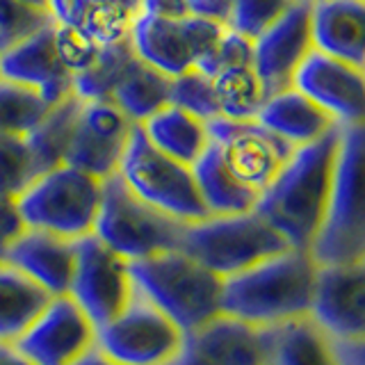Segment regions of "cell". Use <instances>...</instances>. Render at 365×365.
<instances>
[{
	"mask_svg": "<svg viewBox=\"0 0 365 365\" xmlns=\"http://www.w3.org/2000/svg\"><path fill=\"white\" fill-rule=\"evenodd\" d=\"M340 128L342 125L311 144L297 146L262 190L254 208L292 249H311L324 220L336 174Z\"/></svg>",
	"mask_w": 365,
	"mask_h": 365,
	"instance_id": "1",
	"label": "cell"
},
{
	"mask_svg": "<svg viewBox=\"0 0 365 365\" xmlns=\"http://www.w3.org/2000/svg\"><path fill=\"white\" fill-rule=\"evenodd\" d=\"M317 262L308 251L283 249L222 281V313L260 329L308 319Z\"/></svg>",
	"mask_w": 365,
	"mask_h": 365,
	"instance_id": "2",
	"label": "cell"
},
{
	"mask_svg": "<svg viewBox=\"0 0 365 365\" xmlns=\"http://www.w3.org/2000/svg\"><path fill=\"white\" fill-rule=\"evenodd\" d=\"M363 125H342L324 220L308 254L317 265L365 262V194H363Z\"/></svg>",
	"mask_w": 365,
	"mask_h": 365,
	"instance_id": "3",
	"label": "cell"
},
{
	"mask_svg": "<svg viewBox=\"0 0 365 365\" xmlns=\"http://www.w3.org/2000/svg\"><path fill=\"white\" fill-rule=\"evenodd\" d=\"M130 277L182 334L222 313V279L180 249L130 262Z\"/></svg>",
	"mask_w": 365,
	"mask_h": 365,
	"instance_id": "4",
	"label": "cell"
},
{
	"mask_svg": "<svg viewBox=\"0 0 365 365\" xmlns=\"http://www.w3.org/2000/svg\"><path fill=\"white\" fill-rule=\"evenodd\" d=\"M101 197V178L71 165H60L30 182L16 199V210L26 228L78 242L94 233Z\"/></svg>",
	"mask_w": 365,
	"mask_h": 365,
	"instance_id": "5",
	"label": "cell"
},
{
	"mask_svg": "<svg viewBox=\"0 0 365 365\" xmlns=\"http://www.w3.org/2000/svg\"><path fill=\"white\" fill-rule=\"evenodd\" d=\"M178 249L224 281L288 249V242L256 210H249L185 224Z\"/></svg>",
	"mask_w": 365,
	"mask_h": 365,
	"instance_id": "6",
	"label": "cell"
},
{
	"mask_svg": "<svg viewBox=\"0 0 365 365\" xmlns=\"http://www.w3.org/2000/svg\"><path fill=\"white\" fill-rule=\"evenodd\" d=\"M182 228L185 224L135 197L117 174L103 180L101 208L91 235L123 260L137 262L178 249Z\"/></svg>",
	"mask_w": 365,
	"mask_h": 365,
	"instance_id": "7",
	"label": "cell"
},
{
	"mask_svg": "<svg viewBox=\"0 0 365 365\" xmlns=\"http://www.w3.org/2000/svg\"><path fill=\"white\" fill-rule=\"evenodd\" d=\"M117 176L135 197L180 224L208 217L192 167L158 151L144 137L140 125L133 128Z\"/></svg>",
	"mask_w": 365,
	"mask_h": 365,
	"instance_id": "8",
	"label": "cell"
},
{
	"mask_svg": "<svg viewBox=\"0 0 365 365\" xmlns=\"http://www.w3.org/2000/svg\"><path fill=\"white\" fill-rule=\"evenodd\" d=\"M185 334L140 292L96 329V349L121 365H176Z\"/></svg>",
	"mask_w": 365,
	"mask_h": 365,
	"instance_id": "9",
	"label": "cell"
},
{
	"mask_svg": "<svg viewBox=\"0 0 365 365\" xmlns=\"http://www.w3.org/2000/svg\"><path fill=\"white\" fill-rule=\"evenodd\" d=\"M135 292L128 260L114 254L94 235L78 240L68 297L83 308L96 329L119 315Z\"/></svg>",
	"mask_w": 365,
	"mask_h": 365,
	"instance_id": "10",
	"label": "cell"
},
{
	"mask_svg": "<svg viewBox=\"0 0 365 365\" xmlns=\"http://www.w3.org/2000/svg\"><path fill=\"white\" fill-rule=\"evenodd\" d=\"M224 28L197 16H144L133 23L130 43L140 60L169 78L187 73L212 48Z\"/></svg>",
	"mask_w": 365,
	"mask_h": 365,
	"instance_id": "11",
	"label": "cell"
},
{
	"mask_svg": "<svg viewBox=\"0 0 365 365\" xmlns=\"http://www.w3.org/2000/svg\"><path fill=\"white\" fill-rule=\"evenodd\" d=\"M208 133L210 146L224 167L256 194H262L294 151V146L262 128L256 119L233 121L217 117L208 121Z\"/></svg>",
	"mask_w": 365,
	"mask_h": 365,
	"instance_id": "12",
	"label": "cell"
},
{
	"mask_svg": "<svg viewBox=\"0 0 365 365\" xmlns=\"http://www.w3.org/2000/svg\"><path fill=\"white\" fill-rule=\"evenodd\" d=\"M14 345L34 365H73L96 349V324L68 294L51 297Z\"/></svg>",
	"mask_w": 365,
	"mask_h": 365,
	"instance_id": "13",
	"label": "cell"
},
{
	"mask_svg": "<svg viewBox=\"0 0 365 365\" xmlns=\"http://www.w3.org/2000/svg\"><path fill=\"white\" fill-rule=\"evenodd\" d=\"M274 329L220 313L182 338L176 365H272Z\"/></svg>",
	"mask_w": 365,
	"mask_h": 365,
	"instance_id": "14",
	"label": "cell"
},
{
	"mask_svg": "<svg viewBox=\"0 0 365 365\" xmlns=\"http://www.w3.org/2000/svg\"><path fill=\"white\" fill-rule=\"evenodd\" d=\"M135 125L112 101H83L64 165L101 180L114 176Z\"/></svg>",
	"mask_w": 365,
	"mask_h": 365,
	"instance_id": "15",
	"label": "cell"
},
{
	"mask_svg": "<svg viewBox=\"0 0 365 365\" xmlns=\"http://www.w3.org/2000/svg\"><path fill=\"white\" fill-rule=\"evenodd\" d=\"M308 322L324 338H365V262L317 265Z\"/></svg>",
	"mask_w": 365,
	"mask_h": 365,
	"instance_id": "16",
	"label": "cell"
},
{
	"mask_svg": "<svg viewBox=\"0 0 365 365\" xmlns=\"http://www.w3.org/2000/svg\"><path fill=\"white\" fill-rule=\"evenodd\" d=\"M292 87L329 112L338 125H363L365 68L311 51L297 68Z\"/></svg>",
	"mask_w": 365,
	"mask_h": 365,
	"instance_id": "17",
	"label": "cell"
},
{
	"mask_svg": "<svg viewBox=\"0 0 365 365\" xmlns=\"http://www.w3.org/2000/svg\"><path fill=\"white\" fill-rule=\"evenodd\" d=\"M313 51L311 0H294L285 14L254 39V71L267 96L292 87L297 68Z\"/></svg>",
	"mask_w": 365,
	"mask_h": 365,
	"instance_id": "18",
	"label": "cell"
},
{
	"mask_svg": "<svg viewBox=\"0 0 365 365\" xmlns=\"http://www.w3.org/2000/svg\"><path fill=\"white\" fill-rule=\"evenodd\" d=\"M0 78L37 89L51 106L73 94V76L55 51L53 21L14 48L0 53Z\"/></svg>",
	"mask_w": 365,
	"mask_h": 365,
	"instance_id": "19",
	"label": "cell"
},
{
	"mask_svg": "<svg viewBox=\"0 0 365 365\" xmlns=\"http://www.w3.org/2000/svg\"><path fill=\"white\" fill-rule=\"evenodd\" d=\"M76 245L78 242L73 240L60 235L23 228V233L11 242L5 260L28 274L51 297H60L68 294V285H71Z\"/></svg>",
	"mask_w": 365,
	"mask_h": 365,
	"instance_id": "20",
	"label": "cell"
},
{
	"mask_svg": "<svg viewBox=\"0 0 365 365\" xmlns=\"http://www.w3.org/2000/svg\"><path fill=\"white\" fill-rule=\"evenodd\" d=\"M313 51L365 68V0H311Z\"/></svg>",
	"mask_w": 365,
	"mask_h": 365,
	"instance_id": "21",
	"label": "cell"
},
{
	"mask_svg": "<svg viewBox=\"0 0 365 365\" xmlns=\"http://www.w3.org/2000/svg\"><path fill=\"white\" fill-rule=\"evenodd\" d=\"M256 121L294 148L311 144L338 128L329 112L294 87L269 94L258 110Z\"/></svg>",
	"mask_w": 365,
	"mask_h": 365,
	"instance_id": "22",
	"label": "cell"
},
{
	"mask_svg": "<svg viewBox=\"0 0 365 365\" xmlns=\"http://www.w3.org/2000/svg\"><path fill=\"white\" fill-rule=\"evenodd\" d=\"M137 125L158 151L187 167H194V163L210 144L208 121L194 117L187 110L171 106V103Z\"/></svg>",
	"mask_w": 365,
	"mask_h": 365,
	"instance_id": "23",
	"label": "cell"
},
{
	"mask_svg": "<svg viewBox=\"0 0 365 365\" xmlns=\"http://www.w3.org/2000/svg\"><path fill=\"white\" fill-rule=\"evenodd\" d=\"M51 294L7 260H0V342H16Z\"/></svg>",
	"mask_w": 365,
	"mask_h": 365,
	"instance_id": "24",
	"label": "cell"
},
{
	"mask_svg": "<svg viewBox=\"0 0 365 365\" xmlns=\"http://www.w3.org/2000/svg\"><path fill=\"white\" fill-rule=\"evenodd\" d=\"M110 101L133 123H142L171 103V78L140 60L135 53V60L112 89Z\"/></svg>",
	"mask_w": 365,
	"mask_h": 365,
	"instance_id": "25",
	"label": "cell"
},
{
	"mask_svg": "<svg viewBox=\"0 0 365 365\" xmlns=\"http://www.w3.org/2000/svg\"><path fill=\"white\" fill-rule=\"evenodd\" d=\"M194 180L208 215H237L256 208L260 194L242 185L208 144L203 155L194 163Z\"/></svg>",
	"mask_w": 365,
	"mask_h": 365,
	"instance_id": "26",
	"label": "cell"
},
{
	"mask_svg": "<svg viewBox=\"0 0 365 365\" xmlns=\"http://www.w3.org/2000/svg\"><path fill=\"white\" fill-rule=\"evenodd\" d=\"M80 106H83V98H78L76 94L66 96L64 101L55 103L43 121L28 135V144L39 174L64 165Z\"/></svg>",
	"mask_w": 365,
	"mask_h": 365,
	"instance_id": "27",
	"label": "cell"
},
{
	"mask_svg": "<svg viewBox=\"0 0 365 365\" xmlns=\"http://www.w3.org/2000/svg\"><path fill=\"white\" fill-rule=\"evenodd\" d=\"M220 117L233 121H254L258 110L267 98L254 64L233 66L210 78Z\"/></svg>",
	"mask_w": 365,
	"mask_h": 365,
	"instance_id": "28",
	"label": "cell"
},
{
	"mask_svg": "<svg viewBox=\"0 0 365 365\" xmlns=\"http://www.w3.org/2000/svg\"><path fill=\"white\" fill-rule=\"evenodd\" d=\"M135 60L130 39L112 46H101L96 60L83 73L73 78V94L83 101H110L125 68Z\"/></svg>",
	"mask_w": 365,
	"mask_h": 365,
	"instance_id": "29",
	"label": "cell"
},
{
	"mask_svg": "<svg viewBox=\"0 0 365 365\" xmlns=\"http://www.w3.org/2000/svg\"><path fill=\"white\" fill-rule=\"evenodd\" d=\"M272 365H336L327 338L308 322H292L274 329Z\"/></svg>",
	"mask_w": 365,
	"mask_h": 365,
	"instance_id": "30",
	"label": "cell"
},
{
	"mask_svg": "<svg viewBox=\"0 0 365 365\" xmlns=\"http://www.w3.org/2000/svg\"><path fill=\"white\" fill-rule=\"evenodd\" d=\"M51 103L37 89L0 78V130L30 135L51 112Z\"/></svg>",
	"mask_w": 365,
	"mask_h": 365,
	"instance_id": "31",
	"label": "cell"
},
{
	"mask_svg": "<svg viewBox=\"0 0 365 365\" xmlns=\"http://www.w3.org/2000/svg\"><path fill=\"white\" fill-rule=\"evenodd\" d=\"M137 11L121 0H89L76 30L96 46H112L130 39Z\"/></svg>",
	"mask_w": 365,
	"mask_h": 365,
	"instance_id": "32",
	"label": "cell"
},
{
	"mask_svg": "<svg viewBox=\"0 0 365 365\" xmlns=\"http://www.w3.org/2000/svg\"><path fill=\"white\" fill-rule=\"evenodd\" d=\"M37 176L28 135L0 130V199L16 201Z\"/></svg>",
	"mask_w": 365,
	"mask_h": 365,
	"instance_id": "33",
	"label": "cell"
},
{
	"mask_svg": "<svg viewBox=\"0 0 365 365\" xmlns=\"http://www.w3.org/2000/svg\"><path fill=\"white\" fill-rule=\"evenodd\" d=\"M171 106L187 110L203 121H212L220 117L212 80L197 68L171 78Z\"/></svg>",
	"mask_w": 365,
	"mask_h": 365,
	"instance_id": "34",
	"label": "cell"
},
{
	"mask_svg": "<svg viewBox=\"0 0 365 365\" xmlns=\"http://www.w3.org/2000/svg\"><path fill=\"white\" fill-rule=\"evenodd\" d=\"M51 21L48 11L32 7L23 0H0V53L26 41Z\"/></svg>",
	"mask_w": 365,
	"mask_h": 365,
	"instance_id": "35",
	"label": "cell"
},
{
	"mask_svg": "<svg viewBox=\"0 0 365 365\" xmlns=\"http://www.w3.org/2000/svg\"><path fill=\"white\" fill-rule=\"evenodd\" d=\"M292 3L294 0H233L226 30L254 41L272 23H277L292 7Z\"/></svg>",
	"mask_w": 365,
	"mask_h": 365,
	"instance_id": "36",
	"label": "cell"
},
{
	"mask_svg": "<svg viewBox=\"0 0 365 365\" xmlns=\"http://www.w3.org/2000/svg\"><path fill=\"white\" fill-rule=\"evenodd\" d=\"M254 62V41L242 37V34L224 30L220 39L212 43V48L205 53L203 60L197 64V71L203 76H217L233 66H245Z\"/></svg>",
	"mask_w": 365,
	"mask_h": 365,
	"instance_id": "37",
	"label": "cell"
},
{
	"mask_svg": "<svg viewBox=\"0 0 365 365\" xmlns=\"http://www.w3.org/2000/svg\"><path fill=\"white\" fill-rule=\"evenodd\" d=\"M53 34H55V51L60 55V62L73 78L83 73L96 60V55L101 51V46L89 41L83 32L62 26V23L53 21Z\"/></svg>",
	"mask_w": 365,
	"mask_h": 365,
	"instance_id": "38",
	"label": "cell"
},
{
	"mask_svg": "<svg viewBox=\"0 0 365 365\" xmlns=\"http://www.w3.org/2000/svg\"><path fill=\"white\" fill-rule=\"evenodd\" d=\"M23 220L16 210V201L0 199V260H5L11 242L23 233Z\"/></svg>",
	"mask_w": 365,
	"mask_h": 365,
	"instance_id": "39",
	"label": "cell"
},
{
	"mask_svg": "<svg viewBox=\"0 0 365 365\" xmlns=\"http://www.w3.org/2000/svg\"><path fill=\"white\" fill-rule=\"evenodd\" d=\"M233 0H187V14L203 21H210L215 26L226 30L231 19Z\"/></svg>",
	"mask_w": 365,
	"mask_h": 365,
	"instance_id": "40",
	"label": "cell"
},
{
	"mask_svg": "<svg viewBox=\"0 0 365 365\" xmlns=\"http://www.w3.org/2000/svg\"><path fill=\"white\" fill-rule=\"evenodd\" d=\"M327 345L336 365H365L363 338H327Z\"/></svg>",
	"mask_w": 365,
	"mask_h": 365,
	"instance_id": "41",
	"label": "cell"
},
{
	"mask_svg": "<svg viewBox=\"0 0 365 365\" xmlns=\"http://www.w3.org/2000/svg\"><path fill=\"white\" fill-rule=\"evenodd\" d=\"M89 0H48V14L55 23L76 28Z\"/></svg>",
	"mask_w": 365,
	"mask_h": 365,
	"instance_id": "42",
	"label": "cell"
},
{
	"mask_svg": "<svg viewBox=\"0 0 365 365\" xmlns=\"http://www.w3.org/2000/svg\"><path fill=\"white\" fill-rule=\"evenodd\" d=\"M142 14L163 19L187 16V0H142Z\"/></svg>",
	"mask_w": 365,
	"mask_h": 365,
	"instance_id": "43",
	"label": "cell"
},
{
	"mask_svg": "<svg viewBox=\"0 0 365 365\" xmlns=\"http://www.w3.org/2000/svg\"><path fill=\"white\" fill-rule=\"evenodd\" d=\"M0 365H34L14 342H0Z\"/></svg>",
	"mask_w": 365,
	"mask_h": 365,
	"instance_id": "44",
	"label": "cell"
},
{
	"mask_svg": "<svg viewBox=\"0 0 365 365\" xmlns=\"http://www.w3.org/2000/svg\"><path fill=\"white\" fill-rule=\"evenodd\" d=\"M73 365H121V363L108 359L106 354L98 351V349H91L89 354H85V356L80 359V361H76Z\"/></svg>",
	"mask_w": 365,
	"mask_h": 365,
	"instance_id": "45",
	"label": "cell"
},
{
	"mask_svg": "<svg viewBox=\"0 0 365 365\" xmlns=\"http://www.w3.org/2000/svg\"><path fill=\"white\" fill-rule=\"evenodd\" d=\"M23 3H28V5L37 7V9H43V11H48V0H23Z\"/></svg>",
	"mask_w": 365,
	"mask_h": 365,
	"instance_id": "46",
	"label": "cell"
}]
</instances>
